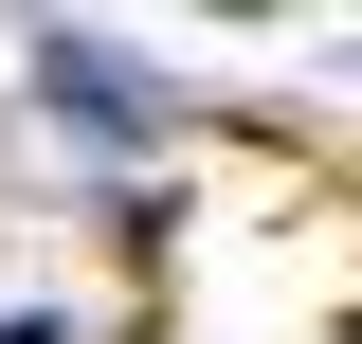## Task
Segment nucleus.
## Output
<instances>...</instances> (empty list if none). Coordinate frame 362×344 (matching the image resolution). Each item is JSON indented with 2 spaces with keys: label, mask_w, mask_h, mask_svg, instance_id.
<instances>
[{
  "label": "nucleus",
  "mask_w": 362,
  "mask_h": 344,
  "mask_svg": "<svg viewBox=\"0 0 362 344\" xmlns=\"http://www.w3.org/2000/svg\"><path fill=\"white\" fill-rule=\"evenodd\" d=\"M0 344H73V326H0Z\"/></svg>",
  "instance_id": "nucleus-1"
}]
</instances>
